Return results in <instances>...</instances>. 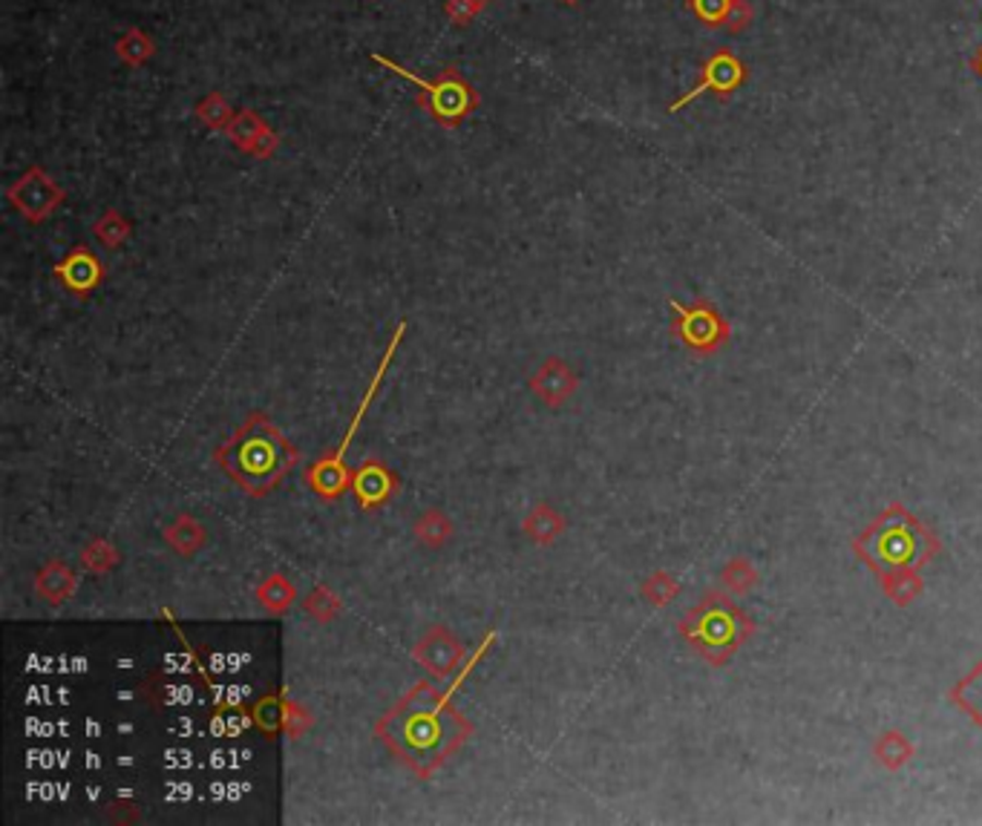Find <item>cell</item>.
<instances>
[{
    "label": "cell",
    "mask_w": 982,
    "mask_h": 826,
    "mask_svg": "<svg viewBox=\"0 0 982 826\" xmlns=\"http://www.w3.org/2000/svg\"><path fill=\"white\" fill-rule=\"evenodd\" d=\"M214 461L245 496L263 498L298 466L300 452L266 412H251L234 435L214 450Z\"/></svg>",
    "instance_id": "cell-2"
},
{
    "label": "cell",
    "mask_w": 982,
    "mask_h": 826,
    "mask_svg": "<svg viewBox=\"0 0 982 826\" xmlns=\"http://www.w3.org/2000/svg\"><path fill=\"white\" fill-rule=\"evenodd\" d=\"M752 17H755V9H752L749 0H732V7H729V12H726L724 26L732 35H738V33H743L749 24H752Z\"/></svg>",
    "instance_id": "cell-32"
},
{
    "label": "cell",
    "mask_w": 982,
    "mask_h": 826,
    "mask_svg": "<svg viewBox=\"0 0 982 826\" xmlns=\"http://www.w3.org/2000/svg\"><path fill=\"white\" fill-rule=\"evenodd\" d=\"M580 389V375L562 361V357H548L542 366L531 375V392L540 398L548 410H562L565 403L571 401L573 392Z\"/></svg>",
    "instance_id": "cell-12"
},
{
    "label": "cell",
    "mask_w": 982,
    "mask_h": 826,
    "mask_svg": "<svg viewBox=\"0 0 982 826\" xmlns=\"http://www.w3.org/2000/svg\"><path fill=\"white\" fill-rule=\"evenodd\" d=\"M559 3H565V7H577L580 0H559Z\"/></svg>",
    "instance_id": "cell-35"
},
{
    "label": "cell",
    "mask_w": 982,
    "mask_h": 826,
    "mask_svg": "<svg viewBox=\"0 0 982 826\" xmlns=\"http://www.w3.org/2000/svg\"><path fill=\"white\" fill-rule=\"evenodd\" d=\"M412 659L419 663L424 671H427L433 680H450L461 666H464V659H468V651L461 645V640L452 634L450 628L441 625V622H435L429 625L421 640L412 645Z\"/></svg>",
    "instance_id": "cell-8"
},
{
    "label": "cell",
    "mask_w": 982,
    "mask_h": 826,
    "mask_svg": "<svg viewBox=\"0 0 982 826\" xmlns=\"http://www.w3.org/2000/svg\"><path fill=\"white\" fill-rule=\"evenodd\" d=\"M372 61L384 66V70H389V73L401 75L403 81L415 84V87H419V93H415V105H419L438 127L447 130L459 127V124H464V121L478 110V105H482L478 89L461 75V70L456 64L444 66L441 73H438V78L427 81L421 78V75L410 73L407 66H401L398 61H392V58L380 56V52H372Z\"/></svg>",
    "instance_id": "cell-5"
},
{
    "label": "cell",
    "mask_w": 982,
    "mask_h": 826,
    "mask_svg": "<svg viewBox=\"0 0 982 826\" xmlns=\"http://www.w3.org/2000/svg\"><path fill=\"white\" fill-rule=\"evenodd\" d=\"M75 591H78V573L64 559H49L35 576V594L49 608H61L64 602L73 599Z\"/></svg>",
    "instance_id": "cell-14"
},
{
    "label": "cell",
    "mask_w": 982,
    "mask_h": 826,
    "mask_svg": "<svg viewBox=\"0 0 982 826\" xmlns=\"http://www.w3.org/2000/svg\"><path fill=\"white\" fill-rule=\"evenodd\" d=\"M161 538H165V545H168L177 556H182V559H194L202 547H205V542H208V533H205V527H202V522L196 515L179 513L173 522L161 527Z\"/></svg>",
    "instance_id": "cell-15"
},
{
    "label": "cell",
    "mask_w": 982,
    "mask_h": 826,
    "mask_svg": "<svg viewBox=\"0 0 982 826\" xmlns=\"http://www.w3.org/2000/svg\"><path fill=\"white\" fill-rule=\"evenodd\" d=\"M268 130H271V127H268V124H266V119L245 107V110H240V113L234 116V121L228 124L226 133H228V138H231V145H234L237 150L245 153V156H251L254 145H257L259 138L266 136Z\"/></svg>",
    "instance_id": "cell-20"
},
{
    "label": "cell",
    "mask_w": 982,
    "mask_h": 826,
    "mask_svg": "<svg viewBox=\"0 0 982 826\" xmlns=\"http://www.w3.org/2000/svg\"><path fill=\"white\" fill-rule=\"evenodd\" d=\"M116 56L128 66H145L156 56V44L138 26H130L128 33L119 38V44H116Z\"/></svg>",
    "instance_id": "cell-23"
},
{
    "label": "cell",
    "mask_w": 982,
    "mask_h": 826,
    "mask_svg": "<svg viewBox=\"0 0 982 826\" xmlns=\"http://www.w3.org/2000/svg\"><path fill=\"white\" fill-rule=\"evenodd\" d=\"M490 3L493 0H447L444 3V15H447V21L452 26H470Z\"/></svg>",
    "instance_id": "cell-28"
},
{
    "label": "cell",
    "mask_w": 982,
    "mask_h": 826,
    "mask_svg": "<svg viewBox=\"0 0 982 826\" xmlns=\"http://www.w3.org/2000/svg\"><path fill=\"white\" fill-rule=\"evenodd\" d=\"M950 700L982 729V663H977L962 680L950 689Z\"/></svg>",
    "instance_id": "cell-21"
},
{
    "label": "cell",
    "mask_w": 982,
    "mask_h": 826,
    "mask_svg": "<svg viewBox=\"0 0 982 826\" xmlns=\"http://www.w3.org/2000/svg\"><path fill=\"white\" fill-rule=\"evenodd\" d=\"M522 530H524V536L531 538L533 545L548 547V545H554L556 538L565 536V530H568V519H565V515L559 513L556 507H550L542 501V505L531 507V513L524 515Z\"/></svg>",
    "instance_id": "cell-17"
},
{
    "label": "cell",
    "mask_w": 982,
    "mask_h": 826,
    "mask_svg": "<svg viewBox=\"0 0 982 826\" xmlns=\"http://www.w3.org/2000/svg\"><path fill=\"white\" fill-rule=\"evenodd\" d=\"M52 274H56V280L61 282V289H64L66 294L84 300L96 289H101V282H105L107 277V268L87 245H75V248L52 268Z\"/></svg>",
    "instance_id": "cell-10"
},
{
    "label": "cell",
    "mask_w": 982,
    "mask_h": 826,
    "mask_svg": "<svg viewBox=\"0 0 982 826\" xmlns=\"http://www.w3.org/2000/svg\"><path fill=\"white\" fill-rule=\"evenodd\" d=\"M277 150H280V136H277L275 130H268L266 136L259 138L257 145H254L251 156H254V159H271Z\"/></svg>",
    "instance_id": "cell-33"
},
{
    "label": "cell",
    "mask_w": 982,
    "mask_h": 826,
    "mask_svg": "<svg viewBox=\"0 0 982 826\" xmlns=\"http://www.w3.org/2000/svg\"><path fill=\"white\" fill-rule=\"evenodd\" d=\"M876 754H878V761L885 763V766L896 769V766H902V763L908 761L910 754H913V749H910L908 743H905L902 734H896V731H890V734H885V738L878 740Z\"/></svg>",
    "instance_id": "cell-29"
},
{
    "label": "cell",
    "mask_w": 982,
    "mask_h": 826,
    "mask_svg": "<svg viewBox=\"0 0 982 826\" xmlns=\"http://www.w3.org/2000/svg\"><path fill=\"white\" fill-rule=\"evenodd\" d=\"M196 121H199L202 127L208 130H228V124L234 121V107L228 101L222 93H208V96L202 98L199 105L194 110Z\"/></svg>",
    "instance_id": "cell-25"
},
{
    "label": "cell",
    "mask_w": 982,
    "mask_h": 826,
    "mask_svg": "<svg viewBox=\"0 0 982 826\" xmlns=\"http://www.w3.org/2000/svg\"><path fill=\"white\" fill-rule=\"evenodd\" d=\"M675 594H677V582L668 576V573H652V576L645 579L643 596L652 602V605H666V602H671V596Z\"/></svg>",
    "instance_id": "cell-31"
},
{
    "label": "cell",
    "mask_w": 982,
    "mask_h": 826,
    "mask_svg": "<svg viewBox=\"0 0 982 826\" xmlns=\"http://www.w3.org/2000/svg\"><path fill=\"white\" fill-rule=\"evenodd\" d=\"M922 591V582H919L917 573H902V576L885 579V594L896 602V605H908L913 602Z\"/></svg>",
    "instance_id": "cell-30"
},
{
    "label": "cell",
    "mask_w": 982,
    "mask_h": 826,
    "mask_svg": "<svg viewBox=\"0 0 982 826\" xmlns=\"http://www.w3.org/2000/svg\"><path fill=\"white\" fill-rule=\"evenodd\" d=\"M303 478H306L308 489L317 498H323V501H338V498H343L352 489V470L349 466L326 464L323 458L308 466Z\"/></svg>",
    "instance_id": "cell-16"
},
{
    "label": "cell",
    "mask_w": 982,
    "mask_h": 826,
    "mask_svg": "<svg viewBox=\"0 0 982 826\" xmlns=\"http://www.w3.org/2000/svg\"><path fill=\"white\" fill-rule=\"evenodd\" d=\"M675 331L694 349H712L717 338H724V320L706 300L694 305H675Z\"/></svg>",
    "instance_id": "cell-13"
},
{
    "label": "cell",
    "mask_w": 982,
    "mask_h": 826,
    "mask_svg": "<svg viewBox=\"0 0 982 826\" xmlns=\"http://www.w3.org/2000/svg\"><path fill=\"white\" fill-rule=\"evenodd\" d=\"M680 634L686 636L698 657L712 666H724L752 634V619L732 599L708 594L686 614L680 622Z\"/></svg>",
    "instance_id": "cell-4"
},
{
    "label": "cell",
    "mask_w": 982,
    "mask_h": 826,
    "mask_svg": "<svg viewBox=\"0 0 982 826\" xmlns=\"http://www.w3.org/2000/svg\"><path fill=\"white\" fill-rule=\"evenodd\" d=\"M78 559H81V568L87 570V573H93V576H105V573H110L113 568H119L121 554H119V547L110 545L107 538L98 536V538H89L87 545L81 547Z\"/></svg>",
    "instance_id": "cell-22"
},
{
    "label": "cell",
    "mask_w": 982,
    "mask_h": 826,
    "mask_svg": "<svg viewBox=\"0 0 982 826\" xmlns=\"http://www.w3.org/2000/svg\"><path fill=\"white\" fill-rule=\"evenodd\" d=\"M743 78H747V66H743L741 58L735 56L732 49H715V52L703 61L701 81H698L686 96L677 98L668 110H671V113H680L683 107L692 105L694 98H701L703 93H715L720 101H726L735 89L741 87Z\"/></svg>",
    "instance_id": "cell-9"
},
{
    "label": "cell",
    "mask_w": 982,
    "mask_h": 826,
    "mask_svg": "<svg viewBox=\"0 0 982 826\" xmlns=\"http://www.w3.org/2000/svg\"><path fill=\"white\" fill-rule=\"evenodd\" d=\"M7 199L15 205V210L26 222L40 226V222H47L64 205L66 193L56 179L49 177L47 170L40 168V165H33L24 177L17 179L15 185H9Z\"/></svg>",
    "instance_id": "cell-6"
},
{
    "label": "cell",
    "mask_w": 982,
    "mask_h": 826,
    "mask_svg": "<svg viewBox=\"0 0 982 826\" xmlns=\"http://www.w3.org/2000/svg\"><path fill=\"white\" fill-rule=\"evenodd\" d=\"M251 722L257 726L259 734L266 738H286L300 740L306 738L312 726H315V717L306 706H300L291 697H286L282 691L277 694H263V697L251 706Z\"/></svg>",
    "instance_id": "cell-7"
},
{
    "label": "cell",
    "mask_w": 982,
    "mask_h": 826,
    "mask_svg": "<svg viewBox=\"0 0 982 826\" xmlns=\"http://www.w3.org/2000/svg\"><path fill=\"white\" fill-rule=\"evenodd\" d=\"M452 533H456V524H452L450 515L444 513V510H438V507H427V510L412 522V536L419 538L424 547H429V550H438V547L447 545L452 538Z\"/></svg>",
    "instance_id": "cell-18"
},
{
    "label": "cell",
    "mask_w": 982,
    "mask_h": 826,
    "mask_svg": "<svg viewBox=\"0 0 982 826\" xmlns=\"http://www.w3.org/2000/svg\"><path fill=\"white\" fill-rule=\"evenodd\" d=\"M686 7L692 9L694 17L706 24L708 29H720L726 21V12L732 7V0H686Z\"/></svg>",
    "instance_id": "cell-27"
},
{
    "label": "cell",
    "mask_w": 982,
    "mask_h": 826,
    "mask_svg": "<svg viewBox=\"0 0 982 826\" xmlns=\"http://www.w3.org/2000/svg\"><path fill=\"white\" fill-rule=\"evenodd\" d=\"M93 233H96V240L105 245V248L116 251L121 248L124 242L130 240V233H133V226L128 222V217L116 208H107L101 217L96 219V226H93Z\"/></svg>",
    "instance_id": "cell-24"
},
{
    "label": "cell",
    "mask_w": 982,
    "mask_h": 826,
    "mask_svg": "<svg viewBox=\"0 0 982 826\" xmlns=\"http://www.w3.org/2000/svg\"><path fill=\"white\" fill-rule=\"evenodd\" d=\"M398 489H401L398 473H392L378 458H369L357 470H352V493L357 498L361 510H366V513L389 505L398 496Z\"/></svg>",
    "instance_id": "cell-11"
},
{
    "label": "cell",
    "mask_w": 982,
    "mask_h": 826,
    "mask_svg": "<svg viewBox=\"0 0 982 826\" xmlns=\"http://www.w3.org/2000/svg\"><path fill=\"white\" fill-rule=\"evenodd\" d=\"M254 596L268 614H286V610L298 602V587L291 582L289 576H282V573H268L257 587H254Z\"/></svg>",
    "instance_id": "cell-19"
},
{
    "label": "cell",
    "mask_w": 982,
    "mask_h": 826,
    "mask_svg": "<svg viewBox=\"0 0 982 826\" xmlns=\"http://www.w3.org/2000/svg\"><path fill=\"white\" fill-rule=\"evenodd\" d=\"M303 610H306L315 622H323V625H326V622H335V619L343 614V602H340V596L335 594L329 585H317L315 591L303 599Z\"/></svg>",
    "instance_id": "cell-26"
},
{
    "label": "cell",
    "mask_w": 982,
    "mask_h": 826,
    "mask_svg": "<svg viewBox=\"0 0 982 826\" xmlns=\"http://www.w3.org/2000/svg\"><path fill=\"white\" fill-rule=\"evenodd\" d=\"M853 550L885 582L890 576L917 573L931 562L939 554V538L902 505H890L853 538Z\"/></svg>",
    "instance_id": "cell-3"
},
{
    "label": "cell",
    "mask_w": 982,
    "mask_h": 826,
    "mask_svg": "<svg viewBox=\"0 0 982 826\" xmlns=\"http://www.w3.org/2000/svg\"><path fill=\"white\" fill-rule=\"evenodd\" d=\"M473 731L468 714L452 706L450 691H441L433 680L415 682L375 722V738L421 780H429L447 766L452 754L473 738Z\"/></svg>",
    "instance_id": "cell-1"
},
{
    "label": "cell",
    "mask_w": 982,
    "mask_h": 826,
    "mask_svg": "<svg viewBox=\"0 0 982 826\" xmlns=\"http://www.w3.org/2000/svg\"><path fill=\"white\" fill-rule=\"evenodd\" d=\"M971 66H974V73L982 78V49L974 56V61H971Z\"/></svg>",
    "instance_id": "cell-34"
}]
</instances>
